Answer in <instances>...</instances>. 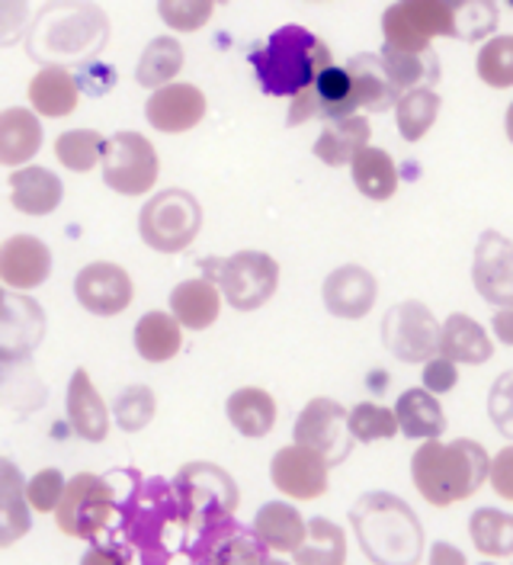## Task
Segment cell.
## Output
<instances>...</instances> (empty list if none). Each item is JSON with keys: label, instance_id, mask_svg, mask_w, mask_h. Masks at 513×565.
I'll return each instance as SVG.
<instances>
[{"label": "cell", "instance_id": "60d3db41", "mask_svg": "<svg viewBox=\"0 0 513 565\" xmlns=\"http://www.w3.org/2000/svg\"><path fill=\"white\" fill-rule=\"evenodd\" d=\"M440 94L434 87H420V90H410L402 97V104L395 106V116H398V132L405 141H420L437 122L440 116Z\"/></svg>", "mask_w": 513, "mask_h": 565}, {"label": "cell", "instance_id": "db71d44e", "mask_svg": "<svg viewBox=\"0 0 513 565\" xmlns=\"http://www.w3.org/2000/svg\"><path fill=\"white\" fill-rule=\"evenodd\" d=\"M430 565H469V559H466V553L462 550H456L452 543H434L430 546Z\"/></svg>", "mask_w": 513, "mask_h": 565}, {"label": "cell", "instance_id": "c3c4849f", "mask_svg": "<svg viewBox=\"0 0 513 565\" xmlns=\"http://www.w3.org/2000/svg\"><path fill=\"white\" fill-rule=\"evenodd\" d=\"M65 489H68V482L58 469H42L26 482V501L39 514H49V511L55 514L65 498Z\"/></svg>", "mask_w": 513, "mask_h": 565}, {"label": "cell", "instance_id": "5bb4252c", "mask_svg": "<svg viewBox=\"0 0 513 565\" xmlns=\"http://www.w3.org/2000/svg\"><path fill=\"white\" fill-rule=\"evenodd\" d=\"M346 116H360L356 109V94H353V77L346 65L343 68H328L308 90L292 97L289 104V126H302L308 119H328L338 122Z\"/></svg>", "mask_w": 513, "mask_h": 565}, {"label": "cell", "instance_id": "6f0895ef", "mask_svg": "<svg viewBox=\"0 0 513 565\" xmlns=\"http://www.w3.org/2000/svg\"><path fill=\"white\" fill-rule=\"evenodd\" d=\"M270 565H289V563H282V559H270ZM296 565V563H292Z\"/></svg>", "mask_w": 513, "mask_h": 565}, {"label": "cell", "instance_id": "484cf974", "mask_svg": "<svg viewBox=\"0 0 513 565\" xmlns=\"http://www.w3.org/2000/svg\"><path fill=\"white\" fill-rule=\"evenodd\" d=\"M10 180V203L17 212H26V215H49L62 206V196H65V186L62 180L45 171V168H20L7 177Z\"/></svg>", "mask_w": 513, "mask_h": 565}, {"label": "cell", "instance_id": "5b68a950", "mask_svg": "<svg viewBox=\"0 0 513 565\" xmlns=\"http://www.w3.org/2000/svg\"><path fill=\"white\" fill-rule=\"evenodd\" d=\"M109 39V20L94 3H49L39 10L26 35L30 58L42 68H62L58 62H81L97 55Z\"/></svg>", "mask_w": 513, "mask_h": 565}, {"label": "cell", "instance_id": "44dd1931", "mask_svg": "<svg viewBox=\"0 0 513 565\" xmlns=\"http://www.w3.org/2000/svg\"><path fill=\"white\" fill-rule=\"evenodd\" d=\"M52 274V250L33 235H13L0 245V280L7 289H35Z\"/></svg>", "mask_w": 513, "mask_h": 565}, {"label": "cell", "instance_id": "3957f363", "mask_svg": "<svg viewBox=\"0 0 513 565\" xmlns=\"http://www.w3.org/2000/svg\"><path fill=\"white\" fill-rule=\"evenodd\" d=\"M410 476L427 504L449 508L472 498L491 479V459L475 440H427L410 459Z\"/></svg>", "mask_w": 513, "mask_h": 565}, {"label": "cell", "instance_id": "d590c367", "mask_svg": "<svg viewBox=\"0 0 513 565\" xmlns=\"http://www.w3.org/2000/svg\"><path fill=\"white\" fill-rule=\"evenodd\" d=\"M183 324L171 312H148L136 324V351L148 363H168L183 348Z\"/></svg>", "mask_w": 513, "mask_h": 565}, {"label": "cell", "instance_id": "74e56055", "mask_svg": "<svg viewBox=\"0 0 513 565\" xmlns=\"http://www.w3.org/2000/svg\"><path fill=\"white\" fill-rule=\"evenodd\" d=\"M183 45L173 35H158L154 42H148V49L141 52L136 68V81L148 90H161L171 87L173 77L183 68Z\"/></svg>", "mask_w": 513, "mask_h": 565}, {"label": "cell", "instance_id": "7bdbcfd3", "mask_svg": "<svg viewBox=\"0 0 513 565\" xmlns=\"http://www.w3.org/2000/svg\"><path fill=\"white\" fill-rule=\"evenodd\" d=\"M402 430L395 408H385L376 402H360L350 408V434L360 444H376V440H392Z\"/></svg>", "mask_w": 513, "mask_h": 565}, {"label": "cell", "instance_id": "bcb514c9", "mask_svg": "<svg viewBox=\"0 0 513 565\" xmlns=\"http://www.w3.org/2000/svg\"><path fill=\"white\" fill-rule=\"evenodd\" d=\"M154 412H158V398L148 386L122 388L119 398H116V408H113V415H116L122 430H141L145 424L154 418Z\"/></svg>", "mask_w": 513, "mask_h": 565}, {"label": "cell", "instance_id": "f35d334b", "mask_svg": "<svg viewBox=\"0 0 513 565\" xmlns=\"http://www.w3.org/2000/svg\"><path fill=\"white\" fill-rule=\"evenodd\" d=\"M472 543L488 559H507L513 556V514L498 508H479L469 521Z\"/></svg>", "mask_w": 513, "mask_h": 565}, {"label": "cell", "instance_id": "603a6c76", "mask_svg": "<svg viewBox=\"0 0 513 565\" xmlns=\"http://www.w3.org/2000/svg\"><path fill=\"white\" fill-rule=\"evenodd\" d=\"M68 422L77 437L100 444L109 434V408L100 398L97 386L90 383L87 370H74L68 383Z\"/></svg>", "mask_w": 513, "mask_h": 565}, {"label": "cell", "instance_id": "7402d4cb", "mask_svg": "<svg viewBox=\"0 0 513 565\" xmlns=\"http://www.w3.org/2000/svg\"><path fill=\"white\" fill-rule=\"evenodd\" d=\"M321 292H324V306L331 316L363 318L376 306L378 286L376 277L366 267L346 264V267H338L334 274H328Z\"/></svg>", "mask_w": 513, "mask_h": 565}, {"label": "cell", "instance_id": "ac0fdd59", "mask_svg": "<svg viewBox=\"0 0 513 565\" xmlns=\"http://www.w3.org/2000/svg\"><path fill=\"white\" fill-rule=\"evenodd\" d=\"M196 565H270V546L232 518L200 536Z\"/></svg>", "mask_w": 513, "mask_h": 565}, {"label": "cell", "instance_id": "8fae6325", "mask_svg": "<svg viewBox=\"0 0 513 565\" xmlns=\"http://www.w3.org/2000/svg\"><path fill=\"white\" fill-rule=\"evenodd\" d=\"M113 514H116L113 486L103 476L77 472L55 511V524L65 536H74V540H97Z\"/></svg>", "mask_w": 513, "mask_h": 565}, {"label": "cell", "instance_id": "d6a6232c", "mask_svg": "<svg viewBox=\"0 0 513 565\" xmlns=\"http://www.w3.org/2000/svg\"><path fill=\"white\" fill-rule=\"evenodd\" d=\"M228 422L250 440H260L274 430L276 424V398L260 386H244L228 395L225 402Z\"/></svg>", "mask_w": 513, "mask_h": 565}, {"label": "cell", "instance_id": "f1b7e54d", "mask_svg": "<svg viewBox=\"0 0 513 565\" xmlns=\"http://www.w3.org/2000/svg\"><path fill=\"white\" fill-rule=\"evenodd\" d=\"M42 148V126L35 113L23 106H10L0 113V164L20 168Z\"/></svg>", "mask_w": 513, "mask_h": 565}, {"label": "cell", "instance_id": "e0dca14e", "mask_svg": "<svg viewBox=\"0 0 513 565\" xmlns=\"http://www.w3.org/2000/svg\"><path fill=\"white\" fill-rule=\"evenodd\" d=\"M472 282L484 302L513 309V242L488 228L479 238L472 260Z\"/></svg>", "mask_w": 513, "mask_h": 565}, {"label": "cell", "instance_id": "6da1fadb", "mask_svg": "<svg viewBox=\"0 0 513 565\" xmlns=\"http://www.w3.org/2000/svg\"><path fill=\"white\" fill-rule=\"evenodd\" d=\"M122 533L138 550L145 565H196L200 533L193 530L173 482L148 479L126 504Z\"/></svg>", "mask_w": 513, "mask_h": 565}, {"label": "cell", "instance_id": "816d5d0a", "mask_svg": "<svg viewBox=\"0 0 513 565\" xmlns=\"http://www.w3.org/2000/svg\"><path fill=\"white\" fill-rule=\"evenodd\" d=\"M491 489L504 501H513V444L491 459Z\"/></svg>", "mask_w": 513, "mask_h": 565}, {"label": "cell", "instance_id": "11a10c76", "mask_svg": "<svg viewBox=\"0 0 513 565\" xmlns=\"http://www.w3.org/2000/svg\"><path fill=\"white\" fill-rule=\"evenodd\" d=\"M491 328H494V334H498V341H501V344L513 348V309H498V312H494V321H491Z\"/></svg>", "mask_w": 513, "mask_h": 565}, {"label": "cell", "instance_id": "ba28073f", "mask_svg": "<svg viewBox=\"0 0 513 565\" xmlns=\"http://www.w3.org/2000/svg\"><path fill=\"white\" fill-rule=\"evenodd\" d=\"M203 228V210L200 200L186 190H161L154 193L138 215L141 242L161 254H180L196 242Z\"/></svg>", "mask_w": 513, "mask_h": 565}, {"label": "cell", "instance_id": "8d00e7d4", "mask_svg": "<svg viewBox=\"0 0 513 565\" xmlns=\"http://www.w3.org/2000/svg\"><path fill=\"white\" fill-rule=\"evenodd\" d=\"M350 171H353L356 190H360L366 200L385 203V200H392L395 190H398V168H395L392 154L382 151V148H373V145H370L366 151H360L356 161L350 164Z\"/></svg>", "mask_w": 513, "mask_h": 565}, {"label": "cell", "instance_id": "9f6ffc18", "mask_svg": "<svg viewBox=\"0 0 513 565\" xmlns=\"http://www.w3.org/2000/svg\"><path fill=\"white\" fill-rule=\"evenodd\" d=\"M504 129H507V139L513 141V104L507 106V116H504Z\"/></svg>", "mask_w": 513, "mask_h": 565}, {"label": "cell", "instance_id": "9a60e30c", "mask_svg": "<svg viewBox=\"0 0 513 565\" xmlns=\"http://www.w3.org/2000/svg\"><path fill=\"white\" fill-rule=\"evenodd\" d=\"M74 296L77 302L90 312V316L113 318L126 312L136 299V282L129 277L126 267L109 264V260H97L87 264L77 280H74Z\"/></svg>", "mask_w": 513, "mask_h": 565}, {"label": "cell", "instance_id": "4dcf8cb0", "mask_svg": "<svg viewBox=\"0 0 513 565\" xmlns=\"http://www.w3.org/2000/svg\"><path fill=\"white\" fill-rule=\"evenodd\" d=\"M30 104L39 116H71L81 106V84L65 68H39L30 81Z\"/></svg>", "mask_w": 513, "mask_h": 565}, {"label": "cell", "instance_id": "680465c9", "mask_svg": "<svg viewBox=\"0 0 513 565\" xmlns=\"http://www.w3.org/2000/svg\"><path fill=\"white\" fill-rule=\"evenodd\" d=\"M484 565H488V563H484Z\"/></svg>", "mask_w": 513, "mask_h": 565}, {"label": "cell", "instance_id": "1f68e13d", "mask_svg": "<svg viewBox=\"0 0 513 565\" xmlns=\"http://www.w3.org/2000/svg\"><path fill=\"white\" fill-rule=\"evenodd\" d=\"M30 501L26 482L20 479L10 459H0V546H13L23 533H30Z\"/></svg>", "mask_w": 513, "mask_h": 565}, {"label": "cell", "instance_id": "ee69618b", "mask_svg": "<svg viewBox=\"0 0 513 565\" xmlns=\"http://www.w3.org/2000/svg\"><path fill=\"white\" fill-rule=\"evenodd\" d=\"M479 77L488 87H513V35H494L481 45Z\"/></svg>", "mask_w": 513, "mask_h": 565}, {"label": "cell", "instance_id": "ffe728a7", "mask_svg": "<svg viewBox=\"0 0 513 565\" xmlns=\"http://www.w3.org/2000/svg\"><path fill=\"white\" fill-rule=\"evenodd\" d=\"M205 94L196 84H171L161 87L148 97L145 104V119L158 129V132H190L205 119Z\"/></svg>", "mask_w": 513, "mask_h": 565}, {"label": "cell", "instance_id": "f6af8a7d", "mask_svg": "<svg viewBox=\"0 0 513 565\" xmlns=\"http://www.w3.org/2000/svg\"><path fill=\"white\" fill-rule=\"evenodd\" d=\"M456 7V39L481 42L498 30V3L491 0H452Z\"/></svg>", "mask_w": 513, "mask_h": 565}, {"label": "cell", "instance_id": "9c48e42d", "mask_svg": "<svg viewBox=\"0 0 513 565\" xmlns=\"http://www.w3.org/2000/svg\"><path fill=\"white\" fill-rule=\"evenodd\" d=\"M382 35L388 49L427 52L434 35L456 39V7L449 0H398L382 13Z\"/></svg>", "mask_w": 513, "mask_h": 565}, {"label": "cell", "instance_id": "f907efd6", "mask_svg": "<svg viewBox=\"0 0 513 565\" xmlns=\"http://www.w3.org/2000/svg\"><path fill=\"white\" fill-rule=\"evenodd\" d=\"M459 383V366L446 356H434L427 366H424V388L434 392V395H443L449 388Z\"/></svg>", "mask_w": 513, "mask_h": 565}, {"label": "cell", "instance_id": "7dc6e473", "mask_svg": "<svg viewBox=\"0 0 513 565\" xmlns=\"http://www.w3.org/2000/svg\"><path fill=\"white\" fill-rule=\"evenodd\" d=\"M212 10H215L212 0H161L158 3L161 20L177 33H196L200 26H205Z\"/></svg>", "mask_w": 513, "mask_h": 565}, {"label": "cell", "instance_id": "f5cc1de1", "mask_svg": "<svg viewBox=\"0 0 513 565\" xmlns=\"http://www.w3.org/2000/svg\"><path fill=\"white\" fill-rule=\"evenodd\" d=\"M81 565H129V553L122 546H90Z\"/></svg>", "mask_w": 513, "mask_h": 565}, {"label": "cell", "instance_id": "2e32d148", "mask_svg": "<svg viewBox=\"0 0 513 565\" xmlns=\"http://www.w3.org/2000/svg\"><path fill=\"white\" fill-rule=\"evenodd\" d=\"M328 472H331V462L302 444H289V447L276 450L274 462H270L274 486L286 498H296V501H314L328 492Z\"/></svg>", "mask_w": 513, "mask_h": 565}, {"label": "cell", "instance_id": "30bf717a", "mask_svg": "<svg viewBox=\"0 0 513 565\" xmlns=\"http://www.w3.org/2000/svg\"><path fill=\"white\" fill-rule=\"evenodd\" d=\"M161 174L158 148L141 132H116L103 148V183L122 196H145Z\"/></svg>", "mask_w": 513, "mask_h": 565}, {"label": "cell", "instance_id": "cb8c5ba5", "mask_svg": "<svg viewBox=\"0 0 513 565\" xmlns=\"http://www.w3.org/2000/svg\"><path fill=\"white\" fill-rule=\"evenodd\" d=\"M346 71H350V77H353L356 109L385 113V109L402 104L405 94L395 87V81L388 77V71H385L378 55H356V58L346 62Z\"/></svg>", "mask_w": 513, "mask_h": 565}, {"label": "cell", "instance_id": "b9f144b4", "mask_svg": "<svg viewBox=\"0 0 513 565\" xmlns=\"http://www.w3.org/2000/svg\"><path fill=\"white\" fill-rule=\"evenodd\" d=\"M103 148H106V141H103L100 132L71 129V132H62L55 141V158L74 174H87L103 161Z\"/></svg>", "mask_w": 513, "mask_h": 565}, {"label": "cell", "instance_id": "4fadbf2b", "mask_svg": "<svg viewBox=\"0 0 513 565\" xmlns=\"http://www.w3.org/2000/svg\"><path fill=\"white\" fill-rule=\"evenodd\" d=\"M296 444L321 454L331 466H341L353 450L350 412L334 398H311L296 422Z\"/></svg>", "mask_w": 513, "mask_h": 565}, {"label": "cell", "instance_id": "d6986e66", "mask_svg": "<svg viewBox=\"0 0 513 565\" xmlns=\"http://www.w3.org/2000/svg\"><path fill=\"white\" fill-rule=\"evenodd\" d=\"M45 331V318L39 302L17 296L13 289H7L0 296V356L3 363H17L42 341Z\"/></svg>", "mask_w": 513, "mask_h": 565}, {"label": "cell", "instance_id": "ab89813d", "mask_svg": "<svg viewBox=\"0 0 513 565\" xmlns=\"http://www.w3.org/2000/svg\"><path fill=\"white\" fill-rule=\"evenodd\" d=\"M296 565H346V533L328 518L308 521V536Z\"/></svg>", "mask_w": 513, "mask_h": 565}, {"label": "cell", "instance_id": "681fc988", "mask_svg": "<svg viewBox=\"0 0 513 565\" xmlns=\"http://www.w3.org/2000/svg\"><path fill=\"white\" fill-rule=\"evenodd\" d=\"M488 415L494 427L504 434V437H513V370L501 373L498 383L491 386V395H488Z\"/></svg>", "mask_w": 513, "mask_h": 565}, {"label": "cell", "instance_id": "d4e9b609", "mask_svg": "<svg viewBox=\"0 0 513 565\" xmlns=\"http://www.w3.org/2000/svg\"><path fill=\"white\" fill-rule=\"evenodd\" d=\"M370 139H373L370 119L366 116H346V119L328 122L321 129V136L314 141V154L328 168H343V164H353L356 154L370 148Z\"/></svg>", "mask_w": 513, "mask_h": 565}, {"label": "cell", "instance_id": "f546056e", "mask_svg": "<svg viewBox=\"0 0 513 565\" xmlns=\"http://www.w3.org/2000/svg\"><path fill=\"white\" fill-rule=\"evenodd\" d=\"M491 353H494V344L475 318L462 316V312L446 318L443 334H440V356L452 360L456 366L459 363L479 366L491 360Z\"/></svg>", "mask_w": 513, "mask_h": 565}, {"label": "cell", "instance_id": "7c38bea8", "mask_svg": "<svg viewBox=\"0 0 513 565\" xmlns=\"http://www.w3.org/2000/svg\"><path fill=\"white\" fill-rule=\"evenodd\" d=\"M440 334L443 324H437L434 312L417 299L398 302L382 318L385 351L402 363H430L434 356H440Z\"/></svg>", "mask_w": 513, "mask_h": 565}, {"label": "cell", "instance_id": "7a4b0ae2", "mask_svg": "<svg viewBox=\"0 0 513 565\" xmlns=\"http://www.w3.org/2000/svg\"><path fill=\"white\" fill-rule=\"evenodd\" d=\"M250 65L264 94L299 97L324 71L334 68V55L324 39L308 33L299 23H289L250 52Z\"/></svg>", "mask_w": 513, "mask_h": 565}, {"label": "cell", "instance_id": "4316f807", "mask_svg": "<svg viewBox=\"0 0 513 565\" xmlns=\"http://www.w3.org/2000/svg\"><path fill=\"white\" fill-rule=\"evenodd\" d=\"M254 533L270 546V553H279V556L292 553L296 556L302 550V543H306L308 524L306 518L299 514V508H292L286 501H270V504H264L257 511Z\"/></svg>", "mask_w": 513, "mask_h": 565}, {"label": "cell", "instance_id": "83f0119b", "mask_svg": "<svg viewBox=\"0 0 513 565\" xmlns=\"http://www.w3.org/2000/svg\"><path fill=\"white\" fill-rule=\"evenodd\" d=\"M222 289L209 277L200 280H183L173 286L171 292V316L190 328V331H205L218 312H222Z\"/></svg>", "mask_w": 513, "mask_h": 565}, {"label": "cell", "instance_id": "8992f818", "mask_svg": "<svg viewBox=\"0 0 513 565\" xmlns=\"http://www.w3.org/2000/svg\"><path fill=\"white\" fill-rule=\"evenodd\" d=\"M173 492L183 504L193 530L203 536L205 530L232 521L241 504L238 482L215 462H190L177 472Z\"/></svg>", "mask_w": 513, "mask_h": 565}, {"label": "cell", "instance_id": "52a82bcc", "mask_svg": "<svg viewBox=\"0 0 513 565\" xmlns=\"http://www.w3.org/2000/svg\"><path fill=\"white\" fill-rule=\"evenodd\" d=\"M200 267L238 312H254L267 306L279 286V264L267 250H238L232 257H205L200 260Z\"/></svg>", "mask_w": 513, "mask_h": 565}, {"label": "cell", "instance_id": "277c9868", "mask_svg": "<svg viewBox=\"0 0 513 565\" xmlns=\"http://www.w3.org/2000/svg\"><path fill=\"white\" fill-rule=\"evenodd\" d=\"M350 524L373 565H417L424 556V527L398 494H363L350 511Z\"/></svg>", "mask_w": 513, "mask_h": 565}, {"label": "cell", "instance_id": "e575fe53", "mask_svg": "<svg viewBox=\"0 0 513 565\" xmlns=\"http://www.w3.org/2000/svg\"><path fill=\"white\" fill-rule=\"evenodd\" d=\"M378 58H382L388 77L395 81V87L402 94L420 90V87H434L440 81V58H437L434 49H427V52H398V49L382 45Z\"/></svg>", "mask_w": 513, "mask_h": 565}, {"label": "cell", "instance_id": "836d02e7", "mask_svg": "<svg viewBox=\"0 0 513 565\" xmlns=\"http://www.w3.org/2000/svg\"><path fill=\"white\" fill-rule=\"evenodd\" d=\"M395 415H398V424H402V434L414 437V440H424V444L427 440H437L446 430L443 405L427 388H408L398 398Z\"/></svg>", "mask_w": 513, "mask_h": 565}]
</instances>
